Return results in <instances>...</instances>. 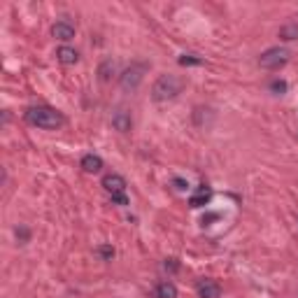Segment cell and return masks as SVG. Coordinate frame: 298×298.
I'll return each mask as SVG.
<instances>
[{"label":"cell","instance_id":"9","mask_svg":"<svg viewBox=\"0 0 298 298\" xmlns=\"http://www.w3.org/2000/svg\"><path fill=\"white\" fill-rule=\"evenodd\" d=\"M56 58H58L63 66H75V63L79 61V54H77V49H72V47H58Z\"/></svg>","mask_w":298,"mask_h":298},{"label":"cell","instance_id":"10","mask_svg":"<svg viewBox=\"0 0 298 298\" xmlns=\"http://www.w3.org/2000/svg\"><path fill=\"white\" fill-rule=\"evenodd\" d=\"M82 170L84 172H100L103 170V159H100L98 154L82 156Z\"/></svg>","mask_w":298,"mask_h":298},{"label":"cell","instance_id":"1","mask_svg":"<svg viewBox=\"0 0 298 298\" xmlns=\"http://www.w3.org/2000/svg\"><path fill=\"white\" fill-rule=\"evenodd\" d=\"M26 122L31 124V126H38V128H44V131H56V128L63 126V119L61 112L51 110V107H31V110H26Z\"/></svg>","mask_w":298,"mask_h":298},{"label":"cell","instance_id":"15","mask_svg":"<svg viewBox=\"0 0 298 298\" xmlns=\"http://www.w3.org/2000/svg\"><path fill=\"white\" fill-rule=\"evenodd\" d=\"M200 63H203V58H198V56H193V54H184L180 58V66H200Z\"/></svg>","mask_w":298,"mask_h":298},{"label":"cell","instance_id":"17","mask_svg":"<svg viewBox=\"0 0 298 298\" xmlns=\"http://www.w3.org/2000/svg\"><path fill=\"white\" fill-rule=\"evenodd\" d=\"M17 237H19V243H28V240H31V231H28L26 226H17Z\"/></svg>","mask_w":298,"mask_h":298},{"label":"cell","instance_id":"16","mask_svg":"<svg viewBox=\"0 0 298 298\" xmlns=\"http://www.w3.org/2000/svg\"><path fill=\"white\" fill-rule=\"evenodd\" d=\"M98 254H100V259L103 261H112V256H114V247H110V245H100Z\"/></svg>","mask_w":298,"mask_h":298},{"label":"cell","instance_id":"18","mask_svg":"<svg viewBox=\"0 0 298 298\" xmlns=\"http://www.w3.org/2000/svg\"><path fill=\"white\" fill-rule=\"evenodd\" d=\"M271 91H275V94H284V91H287V82H284V79H275V82H271Z\"/></svg>","mask_w":298,"mask_h":298},{"label":"cell","instance_id":"21","mask_svg":"<svg viewBox=\"0 0 298 298\" xmlns=\"http://www.w3.org/2000/svg\"><path fill=\"white\" fill-rule=\"evenodd\" d=\"M177 259H166V271H177Z\"/></svg>","mask_w":298,"mask_h":298},{"label":"cell","instance_id":"2","mask_svg":"<svg viewBox=\"0 0 298 298\" xmlns=\"http://www.w3.org/2000/svg\"><path fill=\"white\" fill-rule=\"evenodd\" d=\"M180 91H182V79L175 77V75H161L152 86V98L159 100V103H166V100L177 98Z\"/></svg>","mask_w":298,"mask_h":298},{"label":"cell","instance_id":"3","mask_svg":"<svg viewBox=\"0 0 298 298\" xmlns=\"http://www.w3.org/2000/svg\"><path fill=\"white\" fill-rule=\"evenodd\" d=\"M289 63V51L284 47H271L259 56V66L265 70H280L282 66Z\"/></svg>","mask_w":298,"mask_h":298},{"label":"cell","instance_id":"19","mask_svg":"<svg viewBox=\"0 0 298 298\" xmlns=\"http://www.w3.org/2000/svg\"><path fill=\"white\" fill-rule=\"evenodd\" d=\"M112 203H116V205H128L126 191H124V193H114V196H112Z\"/></svg>","mask_w":298,"mask_h":298},{"label":"cell","instance_id":"7","mask_svg":"<svg viewBox=\"0 0 298 298\" xmlns=\"http://www.w3.org/2000/svg\"><path fill=\"white\" fill-rule=\"evenodd\" d=\"M112 126H114V131H119V133H128L133 126L131 114H128L126 110H116L114 114H112Z\"/></svg>","mask_w":298,"mask_h":298},{"label":"cell","instance_id":"12","mask_svg":"<svg viewBox=\"0 0 298 298\" xmlns=\"http://www.w3.org/2000/svg\"><path fill=\"white\" fill-rule=\"evenodd\" d=\"M210 196H212V193L207 191V189H200L196 196H191V198H189V205H191V207H203V205L210 203Z\"/></svg>","mask_w":298,"mask_h":298},{"label":"cell","instance_id":"11","mask_svg":"<svg viewBox=\"0 0 298 298\" xmlns=\"http://www.w3.org/2000/svg\"><path fill=\"white\" fill-rule=\"evenodd\" d=\"M154 296L156 298H177V287L172 284V282L163 280V282H159V284H156Z\"/></svg>","mask_w":298,"mask_h":298},{"label":"cell","instance_id":"8","mask_svg":"<svg viewBox=\"0 0 298 298\" xmlns=\"http://www.w3.org/2000/svg\"><path fill=\"white\" fill-rule=\"evenodd\" d=\"M198 296L200 298H219L221 296V287L217 284V282H212V280H203V282H198Z\"/></svg>","mask_w":298,"mask_h":298},{"label":"cell","instance_id":"6","mask_svg":"<svg viewBox=\"0 0 298 298\" xmlns=\"http://www.w3.org/2000/svg\"><path fill=\"white\" fill-rule=\"evenodd\" d=\"M51 35L61 42H68V40L75 38V26L70 21H56L54 28H51Z\"/></svg>","mask_w":298,"mask_h":298},{"label":"cell","instance_id":"20","mask_svg":"<svg viewBox=\"0 0 298 298\" xmlns=\"http://www.w3.org/2000/svg\"><path fill=\"white\" fill-rule=\"evenodd\" d=\"M172 184H175V189H180V191H187V180H182V177H175V180H172Z\"/></svg>","mask_w":298,"mask_h":298},{"label":"cell","instance_id":"5","mask_svg":"<svg viewBox=\"0 0 298 298\" xmlns=\"http://www.w3.org/2000/svg\"><path fill=\"white\" fill-rule=\"evenodd\" d=\"M100 184H103V189H105V191L110 193V196L126 191V180H124L122 175H116V172H110V175H105Z\"/></svg>","mask_w":298,"mask_h":298},{"label":"cell","instance_id":"13","mask_svg":"<svg viewBox=\"0 0 298 298\" xmlns=\"http://www.w3.org/2000/svg\"><path fill=\"white\" fill-rule=\"evenodd\" d=\"M112 75H114V61H112V58H105V61L100 63V68H98V77L103 79V82H107Z\"/></svg>","mask_w":298,"mask_h":298},{"label":"cell","instance_id":"4","mask_svg":"<svg viewBox=\"0 0 298 298\" xmlns=\"http://www.w3.org/2000/svg\"><path fill=\"white\" fill-rule=\"evenodd\" d=\"M147 63L138 61V63H131L126 70L122 72V77H119V84H122L126 91H133V88H138L140 82L144 79V72H147Z\"/></svg>","mask_w":298,"mask_h":298},{"label":"cell","instance_id":"14","mask_svg":"<svg viewBox=\"0 0 298 298\" xmlns=\"http://www.w3.org/2000/svg\"><path fill=\"white\" fill-rule=\"evenodd\" d=\"M280 38L282 40H298V23H287L280 28Z\"/></svg>","mask_w":298,"mask_h":298}]
</instances>
